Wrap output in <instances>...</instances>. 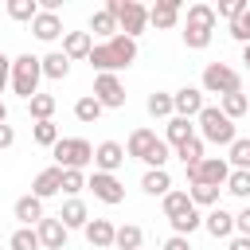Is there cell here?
Listing matches in <instances>:
<instances>
[{
	"label": "cell",
	"mask_w": 250,
	"mask_h": 250,
	"mask_svg": "<svg viewBox=\"0 0 250 250\" xmlns=\"http://www.w3.org/2000/svg\"><path fill=\"white\" fill-rule=\"evenodd\" d=\"M51 156H55V168H62V172H82L86 164H94V145H90L86 137H59L55 148H51Z\"/></svg>",
	"instance_id": "1"
},
{
	"label": "cell",
	"mask_w": 250,
	"mask_h": 250,
	"mask_svg": "<svg viewBox=\"0 0 250 250\" xmlns=\"http://www.w3.org/2000/svg\"><path fill=\"white\" fill-rule=\"evenodd\" d=\"M195 125H199V141H211V145H234V121L219 109V105H203L199 109V117H195Z\"/></svg>",
	"instance_id": "2"
},
{
	"label": "cell",
	"mask_w": 250,
	"mask_h": 250,
	"mask_svg": "<svg viewBox=\"0 0 250 250\" xmlns=\"http://www.w3.org/2000/svg\"><path fill=\"white\" fill-rule=\"evenodd\" d=\"M105 12L117 20V31L137 39L145 27H148V8L141 0H105Z\"/></svg>",
	"instance_id": "3"
},
{
	"label": "cell",
	"mask_w": 250,
	"mask_h": 250,
	"mask_svg": "<svg viewBox=\"0 0 250 250\" xmlns=\"http://www.w3.org/2000/svg\"><path fill=\"white\" fill-rule=\"evenodd\" d=\"M39 78H43V66H39L35 55H20V59H12V90H16L23 102H31V98L39 94Z\"/></svg>",
	"instance_id": "4"
},
{
	"label": "cell",
	"mask_w": 250,
	"mask_h": 250,
	"mask_svg": "<svg viewBox=\"0 0 250 250\" xmlns=\"http://www.w3.org/2000/svg\"><path fill=\"white\" fill-rule=\"evenodd\" d=\"M203 90L227 98V94H238V90H242V78H238V70L227 66V62H207V66H203Z\"/></svg>",
	"instance_id": "5"
},
{
	"label": "cell",
	"mask_w": 250,
	"mask_h": 250,
	"mask_svg": "<svg viewBox=\"0 0 250 250\" xmlns=\"http://www.w3.org/2000/svg\"><path fill=\"white\" fill-rule=\"evenodd\" d=\"M86 188L94 191V199H102V203H109V207L125 203V184H121L117 176H109V172H94V176L86 180Z\"/></svg>",
	"instance_id": "6"
},
{
	"label": "cell",
	"mask_w": 250,
	"mask_h": 250,
	"mask_svg": "<svg viewBox=\"0 0 250 250\" xmlns=\"http://www.w3.org/2000/svg\"><path fill=\"white\" fill-rule=\"evenodd\" d=\"M94 98H98L102 109H121V105H125V86H121V78H117V74H98V78H94Z\"/></svg>",
	"instance_id": "7"
},
{
	"label": "cell",
	"mask_w": 250,
	"mask_h": 250,
	"mask_svg": "<svg viewBox=\"0 0 250 250\" xmlns=\"http://www.w3.org/2000/svg\"><path fill=\"white\" fill-rule=\"evenodd\" d=\"M199 109H203V90L199 86H180L176 94H172V113L176 117H199Z\"/></svg>",
	"instance_id": "8"
},
{
	"label": "cell",
	"mask_w": 250,
	"mask_h": 250,
	"mask_svg": "<svg viewBox=\"0 0 250 250\" xmlns=\"http://www.w3.org/2000/svg\"><path fill=\"white\" fill-rule=\"evenodd\" d=\"M230 176V164L227 156H203L199 168H195V184H211V188H223Z\"/></svg>",
	"instance_id": "9"
},
{
	"label": "cell",
	"mask_w": 250,
	"mask_h": 250,
	"mask_svg": "<svg viewBox=\"0 0 250 250\" xmlns=\"http://www.w3.org/2000/svg\"><path fill=\"white\" fill-rule=\"evenodd\" d=\"M125 164V145H117V141H102L98 148H94V172H117Z\"/></svg>",
	"instance_id": "10"
},
{
	"label": "cell",
	"mask_w": 250,
	"mask_h": 250,
	"mask_svg": "<svg viewBox=\"0 0 250 250\" xmlns=\"http://www.w3.org/2000/svg\"><path fill=\"white\" fill-rule=\"evenodd\" d=\"M35 234H39V246H43V250H66V227L59 223V215H55V219L43 215V219L35 223Z\"/></svg>",
	"instance_id": "11"
},
{
	"label": "cell",
	"mask_w": 250,
	"mask_h": 250,
	"mask_svg": "<svg viewBox=\"0 0 250 250\" xmlns=\"http://www.w3.org/2000/svg\"><path fill=\"white\" fill-rule=\"evenodd\" d=\"M82 234H86V242H90L94 250H113V234H117V227H113L109 219H90V223L82 227Z\"/></svg>",
	"instance_id": "12"
},
{
	"label": "cell",
	"mask_w": 250,
	"mask_h": 250,
	"mask_svg": "<svg viewBox=\"0 0 250 250\" xmlns=\"http://www.w3.org/2000/svg\"><path fill=\"white\" fill-rule=\"evenodd\" d=\"M148 23H152L156 31L176 27V23H180V0H156V4L148 8Z\"/></svg>",
	"instance_id": "13"
},
{
	"label": "cell",
	"mask_w": 250,
	"mask_h": 250,
	"mask_svg": "<svg viewBox=\"0 0 250 250\" xmlns=\"http://www.w3.org/2000/svg\"><path fill=\"white\" fill-rule=\"evenodd\" d=\"M94 51V35L90 31H62V55L74 62V59H90Z\"/></svg>",
	"instance_id": "14"
},
{
	"label": "cell",
	"mask_w": 250,
	"mask_h": 250,
	"mask_svg": "<svg viewBox=\"0 0 250 250\" xmlns=\"http://www.w3.org/2000/svg\"><path fill=\"white\" fill-rule=\"evenodd\" d=\"M62 191V168H43L39 176H35V184H31V195L35 199H51V195H59Z\"/></svg>",
	"instance_id": "15"
},
{
	"label": "cell",
	"mask_w": 250,
	"mask_h": 250,
	"mask_svg": "<svg viewBox=\"0 0 250 250\" xmlns=\"http://www.w3.org/2000/svg\"><path fill=\"white\" fill-rule=\"evenodd\" d=\"M203 227H207L211 238H234V215L223 211V207H211V211L203 215Z\"/></svg>",
	"instance_id": "16"
},
{
	"label": "cell",
	"mask_w": 250,
	"mask_h": 250,
	"mask_svg": "<svg viewBox=\"0 0 250 250\" xmlns=\"http://www.w3.org/2000/svg\"><path fill=\"white\" fill-rule=\"evenodd\" d=\"M31 31H35L39 43H55V39L62 35V20H59V12H39V16L31 20Z\"/></svg>",
	"instance_id": "17"
},
{
	"label": "cell",
	"mask_w": 250,
	"mask_h": 250,
	"mask_svg": "<svg viewBox=\"0 0 250 250\" xmlns=\"http://www.w3.org/2000/svg\"><path fill=\"white\" fill-rule=\"evenodd\" d=\"M160 137L152 133V129H133L129 133V145H125V156H137V160H145L148 152H152V145H156Z\"/></svg>",
	"instance_id": "18"
},
{
	"label": "cell",
	"mask_w": 250,
	"mask_h": 250,
	"mask_svg": "<svg viewBox=\"0 0 250 250\" xmlns=\"http://www.w3.org/2000/svg\"><path fill=\"white\" fill-rule=\"evenodd\" d=\"M141 191H145V195H160V199H164V195L172 191V176H168L164 168H148V172L141 176Z\"/></svg>",
	"instance_id": "19"
},
{
	"label": "cell",
	"mask_w": 250,
	"mask_h": 250,
	"mask_svg": "<svg viewBox=\"0 0 250 250\" xmlns=\"http://www.w3.org/2000/svg\"><path fill=\"white\" fill-rule=\"evenodd\" d=\"M105 47L113 51V59H117V66H121V70H125L129 62H137V39H129V35H121V31H117Z\"/></svg>",
	"instance_id": "20"
},
{
	"label": "cell",
	"mask_w": 250,
	"mask_h": 250,
	"mask_svg": "<svg viewBox=\"0 0 250 250\" xmlns=\"http://www.w3.org/2000/svg\"><path fill=\"white\" fill-rule=\"evenodd\" d=\"M16 219H20V227H35V223L43 219V199L20 195V199H16Z\"/></svg>",
	"instance_id": "21"
},
{
	"label": "cell",
	"mask_w": 250,
	"mask_h": 250,
	"mask_svg": "<svg viewBox=\"0 0 250 250\" xmlns=\"http://www.w3.org/2000/svg\"><path fill=\"white\" fill-rule=\"evenodd\" d=\"M59 223H62L66 230H74V227H86V223H90V211H86V203H82V199H66V203H62V211H59Z\"/></svg>",
	"instance_id": "22"
},
{
	"label": "cell",
	"mask_w": 250,
	"mask_h": 250,
	"mask_svg": "<svg viewBox=\"0 0 250 250\" xmlns=\"http://www.w3.org/2000/svg\"><path fill=\"white\" fill-rule=\"evenodd\" d=\"M164 137H168L164 145H176V148H180L184 141H191V137H195V125H191L188 117H168V125H164Z\"/></svg>",
	"instance_id": "23"
},
{
	"label": "cell",
	"mask_w": 250,
	"mask_h": 250,
	"mask_svg": "<svg viewBox=\"0 0 250 250\" xmlns=\"http://www.w3.org/2000/svg\"><path fill=\"white\" fill-rule=\"evenodd\" d=\"M141 246H145V230H141L137 223L117 227V234H113V250H141Z\"/></svg>",
	"instance_id": "24"
},
{
	"label": "cell",
	"mask_w": 250,
	"mask_h": 250,
	"mask_svg": "<svg viewBox=\"0 0 250 250\" xmlns=\"http://www.w3.org/2000/svg\"><path fill=\"white\" fill-rule=\"evenodd\" d=\"M215 23H219V16H215V8H211V4H191V8H188V23H184V27L215 31Z\"/></svg>",
	"instance_id": "25"
},
{
	"label": "cell",
	"mask_w": 250,
	"mask_h": 250,
	"mask_svg": "<svg viewBox=\"0 0 250 250\" xmlns=\"http://www.w3.org/2000/svg\"><path fill=\"white\" fill-rule=\"evenodd\" d=\"M98 74H117L121 66H117V59H113V51L105 47V43H94V51H90V59H86Z\"/></svg>",
	"instance_id": "26"
},
{
	"label": "cell",
	"mask_w": 250,
	"mask_h": 250,
	"mask_svg": "<svg viewBox=\"0 0 250 250\" xmlns=\"http://www.w3.org/2000/svg\"><path fill=\"white\" fill-rule=\"evenodd\" d=\"M39 66H43V78H55V82L70 74V59H66L62 51H51V55H43V59H39Z\"/></svg>",
	"instance_id": "27"
},
{
	"label": "cell",
	"mask_w": 250,
	"mask_h": 250,
	"mask_svg": "<svg viewBox=\"0 0 250 250\" xmlns=\"http://www.w3.org/2000/svg\"><path fill=\"white\" fill-rule=\"evenodd\" d=\"M227 164L234 172H250V137H234V145L227 148Z\"/></svg>",
	"instance_id": "28"
},
{
	"label": "cell",
	"mask_w": 250,
	"mask_h": 250,
	"mask_svg": "<svg viewBox=\"0 0 250 250\" xmlns=\"http://www.w3.org/2000/svg\"><path fill=\"white\" fill-rule=\"evenodd\" d=\"M90 35H102V39L109 43V39L117 35V20H113V16L105 12V8H98V12L90 16Z\"/></svg>",
	"instance_id": "29"
},
{
	"label": "cell",
	"mask_w": 250,
	"mask_h": 250,
	"mask_svg": "<svg viewBox=\"0 0 250 250\" xmlns=\"http://www.w3.org/2000/svg\"><path fill=\"white\" fill-rule=\"evenodd\" d=\"M74 117H78L82 125H94V121L102 117V105H98V98H94V94H82V98L74 102Z\"/></svg>",
	"instance_id": "30"
},
{
	"label": "cell",
	"mask_w": 250,
	"mask_h": 250,
	"mask_svg": "<svg viewBox=\"0 0 250 250\" xmlns=\"http://www.w3.org/2000/svg\"><path fill=\"white\" fill-rule=\"evenodd\" d=\"M188 199H191V207H219V188H211V184H191V188H188Z\"/></svg>",
	"instance_id": "31"
},
{
	"label": "cell",
	"mask_w": 250,
	"mask_h": 250,
	"mask_svg": "<svg viewBox=\"0 0 250 250\" xmlns=\"http://www.w3.org/2000/svg\"><path fill=\"white\" fill-rule=\"evenodd\" d=\"M219 109H223L230 121H238V117L250 109V98H246L242 90H238V94H227V98H219Z\"/></svg>",
	"instance_id": "32"
},
{
	"label": "cell",
	"mask_w": 250,
	"mask_h": 250,
	"mask_svg": "<svg viewBox=\"0 0 250 250\" xmlns=\"http://www.w3.org/2000/svg\"><path fill=\"white\" fill-rule=\"evenodd\" d=\"M168 223H172V230H176V234H184V238H188L191 230H199V227H203V215H199V207H188L180 219H168Z\"/></svg>",
	"instance_id": "33"
},
{
	"label": "cell",
	"mask_w": 250,
	"mask_h": 250,
	"mask_svg": "<svg viewBox=\"0 0 250 250\" xmlns=\"http://www.w3.org/2000/svg\"><path fill=\"white\" fill-rule=\"evenodd\" d=\"M8 16L20 23H31L39 16V0H8Z\"/></svg>",
	"instance_id": "34"
},
{
	"label": "cell",
	"mask_w": 250,
	"mask_h": 250,
	"mask_svg": "<svg viewBox=\"0 0 250 250\" xmlns=\"http://www.w3.org/2000/svg\"><path fill=\"white\" fill-rule=\"evenodd\" d=\"M145 109H148L152 117H176V113H172V94H164V90H152L148 102H145Z\"/></svg>",
	"instance_id": "35"
},
{
	"label": "cell",
	"mask_w": 250,
	"mask_h": 250,
	"mask_svg": "<svg viewBox=\"0 0 250 250\" xmlns=\"http://www.w3.org/2000/svg\"><path fill=\"white\" fill-rule=\"evenodd\" d=\"M27 113H31L35 121H51V113H55V98H51V94H35V98L27 102Z\"/></svg>",
	"instance_id": "36"
},
{
	"label": "cell",
	"mask_w": 250,
	"mask_h": 250,
	"mask_svg": "<svg viewBox=\"0 0 250 250\" xmlns=\"http://www.w3.org/2000/svg\"><path fill=\"white\" fill-rule=\"evenodd\" d=\"M176 156L184 160V168H195V164L203 160V141H199V137H191V141H184V145L176 148Z\"/></svg>",
	"instance_id": "37"
},
{
	"label": "cell",
	"mask_w": 250,
	"mask_h": 250,
	"mask_svg": "<svg viewBox=\"0 0 250 250\" xmlns=\"http://www.w3.org/2000/svg\"><path fill=\"white\" fill-rule=\"evenodd\" d=\"M31 137H35V145H43V148H55V141H59V125H55V121H35Z\"/></svg>",
	"instance_id": "38"
},
{
	"label": "cell",
	"mask_w": 250,
	"mask_h": 250,
	"mask_svg": "<svg viewBox=\"0 0 250 250\" xmlns=\"http://www.w3.org/2000/svg\"><path fill=\"white\" fill-rule=\"evenodd\" d=\"M188 207H191L188 191H168V195H164V215H168V219H180Z\"/></svg>",
	"instance_id": "39"
},
{
	"label": "cell",
	"mask_w": 250,
	"mask_h": 250,
	"mask_svg": "<svg viewBox=\"0 0 250 250\" xmlns=\"http://www.w3.org/2000/svg\"><path fill=\"white\" fill-rule=\"evenodd\" d=\"M230 195H238V199H250V172H234L230 168V176H227V184H223Z\"/></svg>",
	"instance_id": "40"
},
{
	"label": "cell",
	"mask_w": 250,
	"mask_h": 250,
	"mask_svg": "<svg viewBox=\"0 0 250 250\" xmlns=\"http://www.w3.org/2000/svg\"><path fill=\"white\" fill-rule=\"evenodd\" d=\"M8 246H12V250H39V234H35V227H20V230L8 238Z\"/></svg>",
	"instance_id": "41"
},
{
	"label": "cell",
	"mask_w": 250,
	"mask_h": 250,
	"mask_svg": "<svg viewBox=\"0 0 250 250\" xmlns=\"http://www.w3.org/2000/svg\"><path fill=\"white\" fill-rule=\"evenodd\" d=\"M246 8H250V0H223V4L215 8V16H227V20L234 23L238 16H246Z\"/></svg>",
	"instance_id": "42"
},
{
	"label": "cell",
	"mask_w": 250,
	"mask_h": 250,
	"mask_svg": "<svg viewBox=\"0 0 250 250\" xmlns=\"http://www.w3.org/2000/svg\"><path fill=\"white\" fill-rule=\"evenodd\" d=\"M207 43H211V31H203V27H184V47L203 51Z\"/></svg>",
	"instance_id": "43"
},
{
	"label": "cell",
	"mask_w": 250,
	"mask_h": 250,
	"mask_svg": "<svg viewBox=\"0 0 250 250\" xmlns=\"http://www.w3.org/2000/svg\"><path fill=\"white\" fill-rule=\"evenodd\" d=\"M82 188H86V176H82V172H62V191H66L70 199H78Z\"/></svg>",
	"instance_id": "44"
},
{
	"label": "cell",
	"mask_w": 250,
	"mask_h": 250,
	"mask_svg": "<svg viewBox=\"0 0 250 250\" xmlns=\"http://www.w3.org/2000/svg\"><path fill=\"white\" fill-rule=\"evenodd\" d=\"M145 164H148V168H164V164H168V145H164V141H156V145H152V152L145 156Z\"/></svg>",
	"instance_id": "45"
},
{
	"label": "cell",
	"mask_w": 250,
	"mask_h": 250,
	"mask_svg": "<svg viewBox=\"0 0 250 250\" xmlns=\"http://www.w3.org/2000/svg\"><path fill=\"white\" fill-rule=\"evenodd\" d=\"M234 230H238V234H246V238H250V203H246V207H242V211H238V215H234Z\"/></svg>",
	"instance_id": "46"
},
{
	"label": "cell",
	"mask_w": 250,
	"mask_h": 250,
	"mask_svg": "<svg viewBox=\"0 0 250 250\" xmlns=\"http://www.w3.org/2000/svg\"><path fill=\"white\" fill-rule=\"evenodd\" d=\"M8 82H12V59H8L4 51H0V90H4Z\"/></svg>",
	"instance_id": "47"
},
{
	"label": "cell",
	"mask_w": 250,
	"mask_h": 250,
	"mask_svg": "<svg viewBox=\"0 0 250 250\" xmlns=\"http://www.w3.org/2000/svg\"><path fill=\"white\" fill-rule=\"evenodd\" d=\"M12 145H16V129H12V125H0V152L12 148Z\"/></svg>",
	"instance_id": "48"
},
{
	"label": "cell",
	"mask_w": 250,
	"mask_h": 250,
	"mask_svg": "<svg viewBox=\"0 0 250 250\" xmlns=\"http://www.w3.org/2000/svg\"><path fill=\"white\" fill-rule=\"evenodd\" d=\"M164 250H191V242H188L184 234H172V238L164 242Z\"/></svg>",
	"instance_id": "49"
},
{
	"label": "cell",
	"mask_w": 250,
	"mask_h": 250,
	"mask_svg": "<svg viewBox=\"0 0 250 250\" xmlns=\"http://www.w3.org/2000/svg\"><path fill=\"white\" fill-rule=\"evenodd\" d=\"M227 250H250V238L246 234H234V238H227Z\"/></svg>",
	"instance_id": "50"
},
{
	"label": "cell",
	"mask_w": 250,
	"mask_h": 250,
	"mask_svg": "<svg viewBox=\"0 0 250 250\" xmlns=\"http://www.w3.org/2000/svg\"><path fill=\"white\" fill-rule=\"evenodd\" d=\"M0 125H8V105L0 102Z\"/></svg>",
	"instance_id": "51"
},
{
	"label": "cell",
	"mask_w": 250,
	"mask_h": 250,
	"mask_svg": "<svg viewBox=\"0 0 250 250\" xmlns=\"http://www.w3.org/2000/svg\"><path fill=\"white\" fill-rule=\"evenodd\" d=\"M242 62H246V70H250V43L242 47Z\"/></svg>",
	"instance_id": "52"
},
{
	"label": "cell",
	"mask_w": 250,
	"mask_h": 250,
	"mask_svg": "<svg viewBox=\"0 0 250 250\" xmlns=\"http://www.w3.org/2000/svg\"><path fill=\"white\" fill-rule=\"evenodd\" d=\"M141 250H145V246H141Z\"/></svg>",
	"instance_id": "53"
}]
</instances>
